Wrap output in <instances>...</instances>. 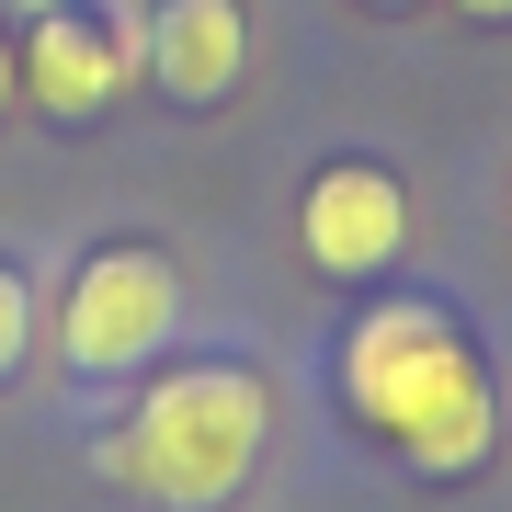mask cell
<instances>
[{
  "label": "cell",
  "mask_w": 512,
  "mask_h": 512,
  "mask_svg": "<svg viewBox=\"0 0 512 512\" xmlns=\"http://www.w3.org/2000/svg\"><path fill=\"white\" fill-rule=\"evenodd\" d=\"M262 376L251 365H183L137 399V421L103 444L114 490L137 501H171V512H217L239 478L262 467Z\"/></svg>",
  "instance_id": "cell-2"
},
{
  "label": "cell",
  "mask_w": 512,
  "mask_h": 512,
  "mask_svg": "<svg viewBox=\"0 0 512 512\" xmlns=\"http://www.w3.org/2000/svg\"><path fill=\"white\" fill-rule=\"evenodd\" d=\"M12 12H57V0H12Z\"/></svg>",
  "instance_id": "cell-10"
},
{
  "label": "cell",
  "mask_w": 512,
  "mask_h": 512,
  "mask_svg": "<svg viewBox=\"0 0 512 512\" xmlns=\"http://www.w3.org/2000/svg\"><path fill=\"white\" fill-rule=\"evenodd\" d=\"M251 69V12L239 0H148V80L171 103H228Z\"/></svg>",
  "instance_id": "cell-6"
},
{
  "label": "cell",
  "mask_w": 512,
  "mask_h": 512,
  "mask_svg": "<svg viewBox=\"0 0 512 512\" xmlns=\"http://www.w3.org/2000/svg\"><path fill=\"white\" fill-rule=\"evenodd\" d=\"M456 12H467V23H512V0H456Z\"/></svg>",
  "instance_id": "cell-9"
},
{
  "label": "cell",
  "mask_w": 512,
  "mask_h": 512,
  "mask_svg": "<svg viewBox=\"0 0 512 512\" xmlns=\"http://www.w3.org/2000/svg\"><path fill=\"white\" fill-rule=\"evenodd\" d=\"M12 69H23V103H35V114L92 126V114H114L126 80H148V12L57 0V12H35V35L12 46Z\"/></svg>",
  "instance_id": "cell-3"
},
{
  "label": "cell",
  "mask_w": 512,
  "mask_h": 512,
  "mask_svg": "<svg viewBox=\"0 0 512 512\" xmlns=\"http://www.w3.org/2000/svg\"><path fill=\"white\" fill-rule=\"evenodd\" d=\"M376 12H410V0H376Z\"/></svg>",
  "instance_id": "cell-11"
},
{
  "label": "cell",
  "mask_w": 512,
  "mask_h": 512,
  "mask_svg": "<svg viewBox=\"0 0 512 512\" xmlns=\"http://www.w3.org/2000/svg\"><path fill=\"white\" fill-rule=\"evenodd\" d=\"M23 353H35V285H23L12 262H0V387L23 376Z\"/></svg>",
  "instance_id": "cell-7"
},
{
  "label": "cell",
  "mask_w": 512,
  "mask_h": 512,
  "mask_svg": "<svg viewBox=\"0 0 512 512\" xmlns=\"http://www.w3.org/2000/svg\"><path fill=\"white\" fill-rule=\"evenodd\" d=\"M171 319H183V274L160 251H137V239H114V251H92L69 274V365L126 376L171 342Z\"/></svg>",
  "instance_id": "cell-4"
},
{
  "label": "cell",
  "mask_w": 512,
  "mask_h": 512,
  "mask_svg": "<svg viewBox=\"0 0 512 512\" xmlns=\"http://www.w3.org/2000/svg\"><path fill=\"white\" fill-rule=\"evenodd\" d=\"M296 251H308V274H330V285L387 274V262L410 251V194H399V171H376V160H319L308 194H296Z\"/></svg>",
  "instance_id": "cell-5"
},
{
  "label": "cell",
  "mask_w": 512,
  "mask_h": 512,
  "mask_svg": "<svg viewBox=\"0 0 512 512\" xmlns=\"http://www.w3.org/2000/svg\"><path fill=\"white\" fill-rule=\"evenodd\" d=\"M342 410L365 421L376 444H399L421 478H467V467H490V444H501L490 365L467 353V330L444 319L433 296H376V308L342 330Z\"/></svg>",
  "instance_id": "cell-1"
},
{
  "label": "cell",
  "mask_w": 512,
  "mask_h": 512,
  "mask_svg": "<svg viewBox=\"0 0 512 512\" xmlns=\"http://www.w3.org/2000/svg\"><path fill=\"white\" fill-rule=\"evenodd\" d=\"M23 103V69H12V35H0V114Z\"/></svg>",
  "instance_id": "cell-8"
}]
</instances>
